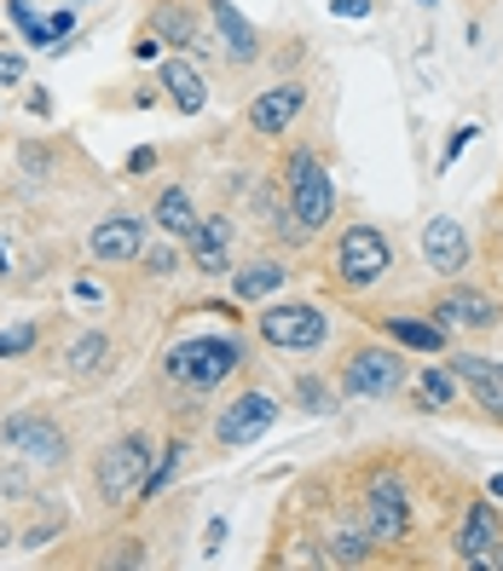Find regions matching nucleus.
<instances>
[{
  "label": "nucleus",
  "mask_w": 503,
  "mask_h": 571,
  "mask_svg": "<svg viewBox=\"0 0 503 571\" xmlns=\"http://www.w3.org/2000/svg\"><path fill=\"white\" fill-rule=\"evenodd\" d=\"M105 370H111V335L105 329H87L64 347V376L70 381H98Z\"/></svg>",
  "instance_id": "b1692460"
},
{
  "label": "nucleus",
  "mask_w": 503,
  "mask_h": 571,
  "mask_svg": "<svg viewBox=\"0 0 503 571\" xmlns=\"http://www.w3.org/2000/svg\"><path fill=\"white\" fill-rule=\"evenodd\" d=\"M41 341V324H18V329H0V358H23Z\"/></svg>",
  "instance_id": "c756f323"
},
{
  "label": "nucleus",
  "mask_w": 503,
  "mask_h": 571,
  "mask_svg": "<svg viewBox=\"0 0 503 571\" xmlns=\"http://www.w3.org/2000/svg\"><path fill=\"white\" fill-rule=\"evenodd\" d=\"M255 335H261V347H272V352L307 358V352H324L336 341V318L318 300H266L255 311Z\"/></svg>",
  "instance_id": "39448f33"
},
{
  "label": "nucleus",
  "mask_w": 503,
  "mask_h": 571,
  "mask_svg": "<svg viewBox=\"0 0 503 571\" xmlns=\"http://www.w3.org/2000/svg\"><path fill=\"white\" fill-rule=\"evenodd\" d=\"M7 18H12V30L30 41V46H46L53 41V30H46V18L35 12V0H7Z\"/></svg>",
  "instance_id": "cd10ccee"
},
{
  "label": "nucleus",
  "mask_w": 503,
  "mask_h": 571,
  "mask_svg": "<svg viewBox=\"0 0 503 571\" xmlns=\"http://www.w3.org/2000/svg\"><path fill=\"white\" fill-rule=\"evenodd\" d=\"M18 168H23V179H46L53 173V145H18Z\"/></svg>",
  "instance_id": "c85d7f7f"
},
{
  "label": "nucleus",
  "mask_w": 503,
  "mask_h": 571,
  "mask_svg": "<svg viewBox=\"0 0 503 571\" xmlns=\"http://www.w3.org/2000/svg\"><path fill=\"white\" fill-rule=\"evenodd\" d=\"M336 18H370V0H331Z\"/></svg>",
  "instance_id": "4c0bfd02"
},
{
  "label": "nucleus",
  "mask_w": 503,
  "mask_h": 571,
  "mask_svg": "<svg viewBox=\"0 0 503 571\" xmlns=\"http://www.w3.org/2000/svg\"><path fill=\"white\" fill-rule=\"evenodd\" d=\"M249 370V341L238 329H203V335H180V341H168L163 347V363H157V376L163 387H174V393H191V399H203V393H220L232 376Z\"/></svg>",
  "instance_id": "f257e3e1"
},
{
  "label": "nucleus",
  "mask_w": 503,
  "mask_h": 571,
  "mask_svg": "<svg viewBox=\"0 0 503 571\" xmlns=\"http://www.w3.org/2000/svg\"><path fill=\"white\" fill-rule=\"evenodd\" d=\"M290 283V266L279 254H255V260H243V266H232V300L238 306H266V300H279V289Z\"/></svg>",
  "instance_id": "412c9836"
},
{
  "label": "nucleus",
  "mask_w": 503,
  "mask_h": 571,
  "mask_svg": "<svg viewBox=\"0 0 503 571\" xmlns=\"http://www.w3.org/2000/svg\"><path fill=\"white\" fill-rule=\"evenodd\" d=\"M203 18H209L214 52H220L232 70H255V64L266 59V35L232 7V0H203Z\"/></svg>",
  "instance_id": "ddd939ff"
},
{
  "label": "nucleus",
  "mask_w": 503,
  "mask_h": 571,
  "mask_svg": "<svg viewBox=\"0 0 503 571\" xmlns=\"http://www.w3.org/2000/svg\"><path fill=\"white\" fill-rule=\"evenodd\" d=\"M186 456H191V445L186 438H168V445L157 451V462H150V474H145V490H139V503H157L163 490L174 485V474L186 467Z\"/></svg>",
  "instance_id": "393cba45"
},
{
  "label": "nucleus",
  "mask_w": 503,
  "mask_h": 571,
  "mask_svg": "<svg viewBox=\"0 0 503 571\" xmlns=\"http://www.w3.org/2000/svg\"><path fill=\"white\" fill-rule=\"evenodd\" d=\"M446 363L458 370L463 393L474 399V410L486 415L492 427H503V358H486V352H446Z\"/></svg>",
  "instance_id": "a211bd4d"
},
{
  "label": "nucleus",
  "mask_w": 503,
  "mask_h": 571,
  "mask_svg": "<svg viewBox=\"0 0 503 571\" xmlns=\"http://www.w3.org/2000/svg\"><path fill=\"white\" fill-rule=\"evenodd\" d=\"M336 387H342V399H365V404H388L399 399L411 387V363L406 352H399L394 341H359V347H347L342 363H336Z\"/></svg>",
  "instance_id": "20e7f679"
},
{
  "label": "nucleus",
  "mask_w": 503,
  "mask_h": 571,
  "mask_svg": "<svg viewBox=\"0 0 503 571\" xmlns=\"http://www.w3.org/2000/svg\"><path fill=\"white\" fill-rule=\"evenodd\" d=\"M474 134H481V127H474V121H463V127H451V134H446V150H440V168H451V162H458V156L474 145Z\"/></svg>",
  "instance_id": "2f4dec72"
},
{
  "label": "nucleus",
  "mask_w": 503,
  "mask_h": 571,
  "mask_svg": "<svg viewBox=\"0 0 503 571\" xmlns=\"http://www.w3.org/2000/svg\"><path fill=\"white\" fill-rule=\"evenodd\" d=\"M0 451L23 467H35V474H59V467H70V433L46 410H12L0 422Z\"/></svg>",
  "instance_id": "0eeeda50"
},
{
  "label": "nucleus",
  "mask_w": 503,
  "mask_h": 571,
  "mask_svg": "<svg viewBox=\"0 0 503 571\" xmlns=\"http://www.w3.org/2000/svg\"><path fill=\"white\" fill-rule=\"evenodd\" d=\"M429 318L446 324L451 335H497L503 329V306H497L492 289H481V283L451 277L446 289L429 300Z\"/></svg>",
  "instance_id": "9d476101"
},
{
  "label": "nucleus",
  "mask_w": 503,
  "mask_h": 571,
  "mask_svg": "<svg viewBox=\"0 0 503 571\" xmlns=\"http://www.w3.org/2000/svg\"><path fill=\"white\" fill-rule=\"evenodd\" d=\"M203 12L197 7H186V0H150V12H145V30L157 35L168 52H191V59H203L209 52V30H203Z\"/></svg>",
  "instance_id": "f3484780"
},
{
  "label": "nucleus",
  "mask_w": 503,
  "mask_h": 571,
  "mask_svg": "<svg viewBox=\"0 0 503 571\" xmlns=\"http://www.w3.org/2000/svg\"><path fill=\"white\" fill-rule=\"evenodd\" d=\"M122 168H128V179H139V173H150V168H157V150H150V145H139V150H134Z\"/></svg>",
  "instance_id": "f704fd0d"
},
{
  "label": "nucleus",
  "mask_w": 503,
  "mask_h": 571,
  "mask_svg": "<svg viewBox=\"0 0 503 571\" xmlns=\"http://www.w3.org/2000/svg\"><path fill=\"white\" fill-rule=\"evenodd\" d=\"M324 560H331V565H370L376 542H370L365 526H347V531H336L331 542H324Z\"/></svg>",
  "instance_id": "a878e982"
},
{
  "label": "nucleus",
  "mask_w": 503,
  "mask_h": 571,
  "mask_svg": "<svg viewBox=\"0 0 503 571\" xmlns=\"http://www.w3.org/2000/svg\"><path fill=\"white\" fill-rule=\"evenodd\" d=\"M232 249H238V220L232 214H203V225L191 231V272L197 277H226L232 272Z\"/></svg>",
  "instance_id": "6ab92c4d"
},
{
  "label": "nucleus",
  "mask_w": 503,
  "mask_h": 571,
  "mask_svg": "<svg viewBox=\"0 0 503 571\" xmlns=\"http://www.w3.org/2000/svg\"><path fill=\"white\" fill-rule=\"evenodd\" d=\"M150 462H157V445H150L145 427L116 433L111 445L93 456V497H98V508H128V503H139Z\"/></svg>",
  "instance_id": "423d86ee"
},
{
  "label": "nucleus",
  "mask_w": 503,
  "mask_h": 571,
  "mask_svg": "<svg viewBox=\"0 0 503 571\" xmlns=\"http://www.w3.org/2000/svg\"><path fill=\"white\" fill-rule=\"evenodd\" d=\"M388 272H394V243H388V231L376 220H354V225L336 231V243H331V283L342 295L383 289Z\"/></svg>",
  "instance_id": "7ed1b4c3"
},
{
  "label": "nucleus",
  "mask_w": 503,
  "mask_h": 571,
  "mask_svg": "<svg viewBox=\"0 0 503 571\" xmlns=\"http://www.w3.org/2000/svg\"><path fill=\"white\" fill-rule=\"evenodd\" d=\"M451 554L469 571H503V514L486 497H469L458 531H451Z\"/></svg>",
  "instance_id": "9b49d317"
},
{
  "label": "nucleus",
  "mask_w": 503,
  "mask_h": 571,
  "mask_svg": "<svg viewBox=\"0 0 503 571\" xmlns=\"http://www.w3.org/2000/svg\"><path fill=\"white\" fill-rule=\"evenodd\" d=\"M301 110H307V75H279L272 87H261L243 104V127L255 139H284L301 121Z\"/></svg>",
  "instance_id": "f8f14e48"
},
{
  "label": "nucleus",
  "mask_w": 503,
  "mask_h": 571,
  "mask_svg": "<svg viewBox=\"0 0 503 571\" xmlns=\"http://www.w3.org/2000/svg\"><path fill=\"white\" fill-rule=\"evenodd\" d=\"M279 186H284V202H290V214H295V225L307 231V237H324V231L336 225L342 191H336L331 162H324L313 145H290V150H284Z\"/></svg>",
  "instance_id": "f03ea898"
},
{
  "label": "nucleus",
  "mask_w": 503,
  "mask_h": 571,
  "mask_svg": "<svg viewBox=\"0 0 503 571\" xmlns=\"http://www.w3.org/2000/svg\"><path fill=\"white\" fill-rule=\"evenodd\" d=\"M463 399V381L451 363H422V370H411V410L417 415H451Z\"/></svg>",
  "instance_id": "4be33fe9"
},
{
  "label": "nucleus",
  "mask_w": 503,
  "mask_h": 571,
  "mask_svg": "<svg viewBox=\"0 0 503 571\" xmlns=\"http://www.w3.org/2000/svg\"><path fill=\"white\" fill-rule=\"evenodd\" d=\"M157 87L180 116H203L209 110V82H203V70L191 64V52H168L163 70H157Z\"/></svg>",
  "instance_id": "aec40b11"
},
{
  "label": "nucleus",
  "mask_w": 503,
  "mask_h": 571,
  "mask_svg": "<svg viewBox=\"0 0 503 571\" xmlns=\"http://www.w3.org/2000/svg\"><path fill=\"white\" fill-rule=\"evenodd\" d=\"M150 214H105L87 231V254L98 266H134V260L150 249Z\"/></svg>",
  "instance_id": "4468645a"
},
{
  "label": "nucleus",
  "mask_w": 503,
  "mask_h": 571,
  "mask_svg": "<svg viewBox=\"0 0 503 571\" xmlns=\"http://www.w3.org/2000/svg\"><path fill=\"white\" fill-rule=\"evenodd\" d=\"M70 7H82V0H70Z\"/></svg>",
  "instance_id": "37998d69"
},
{
  "label": "nucleus",
  "mask_w": 503,
  "mask_h": 571,
  "mask_svg": "<svg viewBox=\"0 0 503 571\" xmlns=\"http://www.w3.org/2000/svg\"><path fill=\"white\" fill-rule=\"evenodd\" d=\"M295 404L307 415H336L342 410V387L324 376H295Z\"/></svg>",
  "instance_id": "bb28decb"
},
{
  "label": "nucleus",
  "mask_w": 503,
  "mask_h": 571,
  "mask_svg": "<svg viewBox=\"0 0 503 571\" xmlns=\"http://www.w3.org/2000/svg\"><path fill=\"white\" fill-rule=\"evenodd\" d=\"M150 225H157L168 243H191V231L203 225V214H197V197H191V186H163L157 197H150Z\"/></svg>",
  "instance_id": "5701e85b"
},
{
  "label": "nucleus",
  "mask_w": 503,
  "mask_h": 571,
  "mask_svg": "<svg viewBox=\"0 0 503 571\" xmlns=\"http://www.w3.org/2000/svg\"><path fill=\"white\" fill-rule=\"evenodd\" d=\"M150 554H145V537H122L116 542V554H98V565H111V571H122V565H145Z\"/></svg>",
  "instance_id": "7c9ffc66"
},
{
  "label": "nucleus",
  "mask_w": 503,
  "mask_h": 571,
  "mask_svg": "<svg viewBox=\"0 0 503 571\" xmlns=\"http://www.w3.org/2000/svg\"><path fill=\"white\" fill-rule=\"evenodd\" d=\"M220 542H226V519H209V531H203V554L209 560L220 554Z\"/></svg>",
  "instance_id": "e433bc0d"
},
{
  "label": "nucleus",
  "mask_w": 503,
  "mask_h": 571,
  "mask_svg": "<svg viewBox=\"0 0 503 571\" xmlns=\"http://www.w3.org/2000/svg\"><path fill=\"white\" fill-rule=\"evenodd\" d=\"M417 7H440V0H417Z\"/></svg>",
  "instance_id": "79ce46f5"
},
{
  "label": "nucleus",
  "mask_w": 503,
  "mask_h": 571,
  "mask_svg": "<svg viewBox=\"0 0 503 571\" xmlns=\"http://www.w3.org/2000/svg\"><path fill=\"white\" fill-rule=\"evenodd\" d=\"M23 104H30V116H53V93H23Z\"/></svg>",
  "instance_id": "58836bf2"
},
{
  "label": "nucleus",
  "mask_w": 503,
  "mask_h": 571,
  "mask_svg": "<svg viewBox=\"0 0 503 571\" xmlns=\"http://www.w3.org/2000/svg\"><path fill=\"white\" fill-rule=\"evenodd\" d=\"M497 295H503V266H497Z\"/></svg>",
  "instance_id": "a19ab883"
},
{
  "label": "nucleus",
  "mask_w": 503,
  "mask_h": 571,
  "mask_svg": "<svg viewBox=\"0 0 503 571\" xmlns=\"http://www.w3.org/2000/svg\"><path fill=\"white\" fill-rule=\"evenodd\" d=\"M370 329L394 341L399 352H417V358H446L451 352V329L434 324L429 311H370Z\"/></svg>",
  "instance_id": "2eb2a0df"
},
{
  "label": "nucleus",
  "mask_w": 503,
  "mask_h": 571,
  "mask_svg": "<svg viewBox=\"0 0 503 571\" xmlns=\"http://www.w3.org/2000/svg\"><path fill=\"white\" fill-rule=\"evenodd\" d=\"M422 260H429V272L440 283L451 277H463L474 266V237H469V225L458 214H434L429 225H422Z\"/></svg>",
  "instance_id": "dca6fc26"
},
{
  "label": "nucleus",
  "mask_w": 503,
  "mask_h": 571,
  "mask_svg": "<svg viewBox=\"0 0 503 571\" xmlns=\"http://www.w3.org/2000/svg\"><path fill=\"white\" fill-rule=\"evenodd\" d=\"M486 490H492V497H503V474H492V479H486Z\"/></svg>",
  "instance_id": "ea45409f"
},
{
  "label": "nucleus",
  "mask_w": 503,
  "mask_h": 571,
  "mask_svg": "<svg viewBox=\"0 0 503 571\" xmlns=\"http://www.w3.org/2000/svg\"><path fill=\"white\" fill-rule=\"evenodd\" d=\"M139 260L150 266V277H168V272H174V249H145Z\"/></svg>",
  "instance_id": "72a5a7b5"
},
{
  "label": "nucleus",
  "mask_w": 503,
  "mask_h": 571,
  "mask_svg": "<svg viewBox=\"0 0 503 571\" xmlns=\"http://www.w3.org/2000/svg\"><path fill=\"white\" fill-rule=\"evenodd\" d=\"M23 75H30V64H23V52L0 46V87H23Z\"/></svg>",
  "instance_id": "473e14b6"
},
{
  "label": "nucleus",
  "mask_w": 503,
  "mask_h": 571,
  "mask_svg": "<svg viewBox=\"0 0 503 571\" xmlns=\"http://www.w3.org/2000/svg\"><path fill=\"white\" fill-rule=\"evenodd\" d=\"M284 415V399L272 393V387H243V393L226 399V410H214L209 422V438L220 451H243V445H261V438L279 427Z\"/></svg>",
  "instance_id": "1a4fd4ad"
},
{
  "label": "nucleus",
  "mask_w": 503,
  "mask_h": 571,
  "mask_svg": "<svg viewBox=\"0 0 503 571\" xmlns=\"http://www.w3.org/2000/svg\"><path fill=\"white\" fill-rule=\"evenodd\" d=\"M46 30H53V35H75V12H70V7L46 12Z\"/></svg>",
  "instance_id": "c9c22d12"
},
{
  "label": "nucleus",
  "mask_w": 503,
  "mask_h": 571,
  "mask_svg": "<svg viewBox=\"0 0 503 571\" xmlns=\"http://www.w3.org/2000/svg\"><path fill=\"white\" fill-rule=\"evenodd\" d=\"M359 526L370 531L376 549H406L417 537V503H411V485L399 474H370L365 497H359Z\"/></svg>",
  "instance_id": "6e6552de"
}]
</instances>
